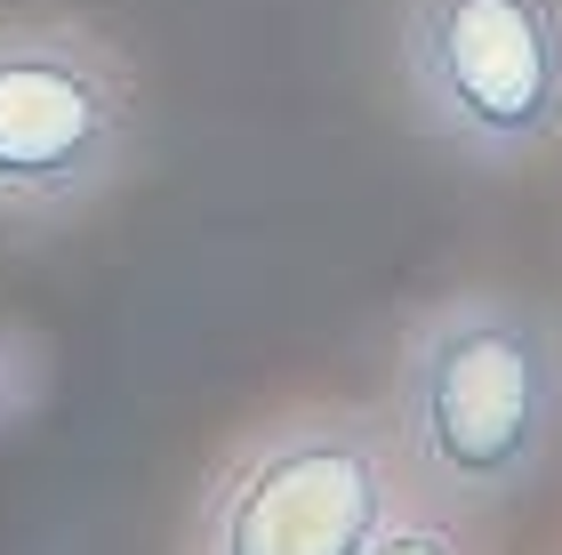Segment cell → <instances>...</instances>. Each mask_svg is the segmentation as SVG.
I'll return each mask as SVG.
<instances>
[{
	"label": "cell",
	"instance_id": "1",
	"mask_svg": "<svg viewBox=\"0 0 562 555\" xmlns=\"http://www.w3.org/2000/svg\"><path fill=\"white\" fill-rule=\"evenodd\" d=\"M394 459L426 508L522 499L562 451V322L522 290H450L402 322L386 387Z\"/></svg>",
	"mask_w": 562,
	"mask_h": 555
},
{
	"label": "cell",
	"instance_id": "2",
	"mask_svg": "<svg viewBox=\"0 0 562 555\" xmlns=\"http://www.w3.org/2000/svg\"><path fill=\"white\" fill-rule=\"evenodd\" d=\"M145 162V81L97 24H0V225H72Z\"/></svg>",
	"mask_w": 562,
	"mask_h": 555
},
{
	"label": "cell",
	"instance_id": "3",
	"mask_svg": "<svg viewBox=\"0 0 562 555\" xmlns=\"http://www.w3.org/2000/svg\"><path fill=\"white\" fill-rule=\"evenodd\" d=\"M394 73L442 154L522 169L562 137V0H394Z\"/></svg>",
	"mask_w": 562,
	"mask_h": 555
},
{
	"label": "cell",
	"instance_id": "4",
	"mask_svg": "<svg viewBox=\"0 0 562 555\" xmlns=\"http://www.w3.org/2000/svg\"><path fill=\"white\" fill-rule=\"evenodd\" d=\"M402 508L386 411H290L201 491L186 555H370Z\"/></svg>",
	"mask_w": 562,
	"mask_h": 555
},
{
	"label": "cell",
	"instance_id": "5",
	"mask_svg": "<svg viewBox=\"0 0 562 555\" xmlns=\"http://www.w3.org/2000/svg\"><path fill=\"white\" fill-rule=\"evenodd\" d=\"M370 555H467V540L450 532V515H442V508H426V515L394 508V523L370 540Z\"/></svg>",
	"mask_w": 562,
	"mask_h": 555
}]
</instances>
